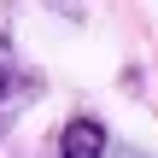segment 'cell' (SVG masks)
Here are the masks:
<instances>
[{
	"label": "cell",
	"mask_w": 158,
	"mask_h": 158,
	"mask_svg": "<svg viewBox=\"0 0 158 158\" xmlns=\"http://www.w3.org/2000/svg\"><path fill=\"white\" fill-rule=\"evenodd\" d=\"M106 147H111V135H106V123L94 111H76L59 129V158H106Z\"/></svg>",
	"instance_id": "1"
},
{
	"label": "cell",
	"mask_w": 158,
	"mask_h": 158,
	"mask_svg": "<svg viewBox=\"0 0 158 158\" xmlns=\"http://www.w3.org/2000/svg\"><path fill=\"white\" fill-rule=\"evenodd\" d=\"M12 76H18V59H12V41L0 35V106H6V88H12Z\"/></svg>",
	"instance_id": "2"
},
{
	"label": "cell",
	"mask_w": 158,
	"mask_h": 158,
	"mask_svg": "<svg viewBox=\"0 0 158 158\" xmlns=\"http://www.w3.org/2000/svg\"><path fill=\"white\" fill-rule=\"evenodd\" d=\"M53 6H59V12H76V0H53Z\"/></svg>",
	"instance_id": "3"
}]
</instances>
